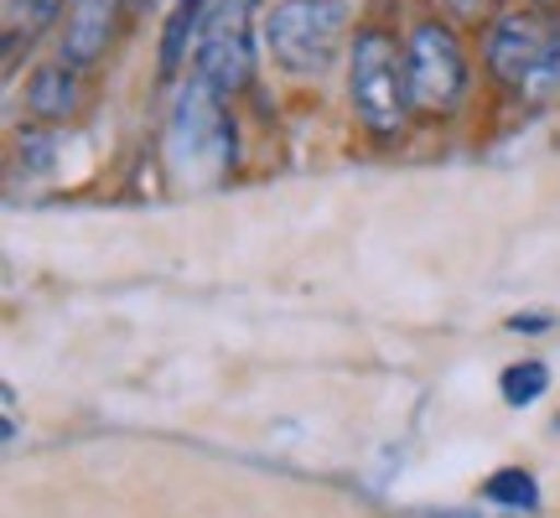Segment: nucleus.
Segmentation results:
<instances>
[{
	"label": "nucleus",
	"instance_id": "1",
	"mask_svg": "<svg viewBox=\"0 0 560 518\" xmlns=\"http://www.w3.org/2000/svg\"><path fill=\"white\" fill-rule=\"evenodd\" d=\"M166 166L187 187H208V181H219L234 166V125H229L223 94L198 73H192V83H182V94L172 99Z\"/></svg>",
	"mask_w": 560,
	"mask_h": 518
},
{
	"label": "nucleus",
	"instance_id": "2",
	"mask_svg": "<svg viewBox=\"0 0 560 518\" xmlns=\"http://www.w3.org/2000/svg\"><path fill=\"white\" fill-rule=\"evenodd\" d=\"M493 79L524 104H545L560 94V21L545 11H509L488 32Z\"/></svg>",
	"mask_w": 560,
	"mask_h": 518
},
{
	"label": "nucleus",
	"instance_id": "3",
	"mask_svg": "<svg viewBox=\"0 0 560 518\" xmlns=\"http://www.w3.org/2000/svg\"><path fill=\"white\" fill-rule=\"evenodd\" d=\"M348 89H353V109L374 136H395L410 109V73H405V52L389 32H359L353 58H348Z\"/></svg>",
	"mask_w": 560,
	"mask_h": 518
},
{
	"label": "nucleus",
	"instance_id": "4",
	"mask_svg": "<svg viewBox=\"0 0 560 518\" xmlns=\"http://www.w3.org/2000/svg\"><path fill=\"white\" fill-rule=\"evenodd\" d=\"M342 32H348L342 0H280L265 16V42H270L276 62L301 79H317L332 68Z\"/></svg>",
	"mask_w": 560,
	"mask_h": 518
},
{
	"label": "nucleus",
	"instance_id": "5",
	"mask_svg": "<svg viewBox=\"0 0 560 518\" xmlns=\"http://www.w3.org/2000/svg\"><path fill=\"white\" fill-rule=\"evenodd\" d=\"M405 73H410V104L420 115H452L467 94V52L452 26L425 21L405 47Z\"/></svg>",
	"mask_w": 560,
	"mask_h": 518
},
{
	"label": "nucleus",
	"instance_id": "6",
	"mask_svg": "<svg viewBox=\"0 0 560 518\" xmlns=\"http://www.w3.org/2000/svg\"><path fill=\"white\" fill-rule=\"evenodd\" d=\"M255 5L260 0H213L198 37V79H208L223 99L240 94L255 73Z\"/></svg>",
	"mask_w": 560,
	"mask_h": 518
},
{
	"label": "nucleus",
	"instance_id": "7",
	"mask_svg": "<svg viewBox=\"0 0 560 518\" xmlns=\"http://www.w3.org/2000/svg\"><path fill=\"white\" fill-rule=\"evenodd\" d=\"M115 11L120 0H68V26H62V62H100L115 37Z\"/></svg>",
	"mask_w": 560,
	"mask_h": 518
},
{
	"label": "nucleus",
	"instance_id": "8",
	"mask_svg": "<svg viewBox=\"0 0 560 518\" xmlns=\"http://www.w3.org/2000/svg\"><path fill=\"white\" fill-rule=\"evenodd\" d=\"M26 104L37 120H68L79 109V68L73 62H47L26 83Z\"/></svg>",
	"mask_w": 560,
	"mask_h": 518
},
{
	"label": "nucleus",
	"instance_id": "9",
	"mask_svg": "<svg viewBox=\"0 0 560 518\" xmlns=\"http://www.w3.org/2000/svg\"><path fill=\"white\" fill-rule=\"evenodd\" d=\"M213 11V0H177V11L166 21V37H161V73H177L187 52H198L202 21Z\"/></svg>",
	"mask_w": 560,
	"mask_h": 518
},
{
	"label": "nucleus",
	"instance_id": "10",
	"mask_svg": "<svg viewBox=\"0 0 560 518\" xmlns=\"http://www.w3.org/2000/svg\"><path fill=\"white\" fill-rule=\"evenodd\" d=\"M68 0H5V52L16 58L21 42H32L47 26V21L58 16Z\"/></svg>",
	"mask_w": 560,
	"mask_h": 518
},
{
	"label": "nucleus",
	"instance_id": "11",
	"mask_svg": "<svg viewBox=\"0 0 560 518\" xmlns=\"http://www.w3.org/2000/svg\"><path fill=\"white\" fill-rule=\"evenodd\" d=\"M482 493H488V503H499V508H535V503H540V487H535V478H529L524 467L493 472Z\"/></svg>",
	"mask_w": 560,
	"mask_h": 518
},
{
	"label": "nucleus",
	"instance_id": "12",
	"mask_svg": "<svg viewBox=\"0 0 560 518\" xmlns=\"http://www.w3.org/2000/svg\"><path fill=\"white\" fill-rule=\"evenodd\" d=\"M550 389V368L545 363H514V368H503V399L524 410V404H535V399Z\"/></svg>",
	"mask_w": 560,
	"mask_h": 518
},
{
	"label": "nucleus",
	"instance_id": "13",
	"mask_svg": "<svg viewBox=\"0 0 560 518\" xmlns=\"http://www.w3.org/2000/svg\"><path fill=\"white\" fill-rule=\"evenodd\" d=\"M446 11L457 21H488L499 16V0H446Z\"/></svg>",
	"mask_w": 560,
	"mask_h": 518
},
{
	"label": "nucleus",
	"instance_id": "14",
	"mask_svg": "<svg viewBox=\"0 0 560 518\" xmlns=\"http://www.w3.org/2000/svg\"><path fill=\"white\" fill-rule=\"evenodd\" d=\"M0 404H5V446H16V389H5Z\"/></svg>",
	"mask_w": 560,
	"mask_h": 518
},
{
	"label": "nucleus",
	"instance_id": "15",
	"mask_svg": "<svg viewBox=\"0 0 560 518\" xmlns=\"http://www.w3.org/2000/svg\"><path fill=\"white\" fill-rule=\"evenodd\" d=\"M540 5H560V0H540Z\"/></svg>",
	"mask_w": 560,
	"mask_h": 518
}]
</instances>
